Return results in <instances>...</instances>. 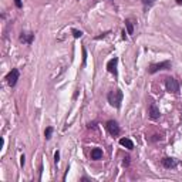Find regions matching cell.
Listing matches in <instances>:
<instances>
[{
  "instance_id": "6da1fadb",
  "label": "cell",
  "mask_w": 182,
  "mask_h": 182,
  "mask_svg": "<svg viewBox=\"0 0 182 182\" xmlns=\"http://www.w3.org/2000/svg\"><path fill=\"white\" fill-rule=\"evenodd\" d=\"M107 98H108V102L114 108H120L121 107V102H122V98H124V94H122V91L120 88H117V90L110 91Z\"/></svg>"
},
{
  "instance_id": "7a4b0ae2",
  "label": "cell",
  "mask_w": 182,
  "mask_h": 182,
  "mask_svg": "<svg viewBox=\"0 0 182 182\" xmlns=\"http://www.w3.org/2000/svg\"><path fill=\"white\" fill-rule=\"evenodd\" d=\"M165 87H166V91L171 93V94H175V95L179 94V83L176 78L166 77L165 78Z\"/></svg>"
},
{
  "instance_id": "3957f363",
  "label": "cell",
  "mask_w": 182,
  "mask_h": 182,
  "mask_svg": "<svg viewBox=\"0 0 182 182\" xmlns=\"http://www.w3.org/2000/svg\"><path fill=\"white\" fill-rule=\"evenodd\" d=\"M171 68V61H162V63H157V64H151L148 68V71L151 73V74H155V73H158V71L161 70H169Z\"/></svg>"
},
{
  "instance_id": "277c9868",
  "label": "cell",
  "mask_w": 182,
  "mask_h": 182,
  "mask_svg": "<svg viewBox=\"0 0 182 182\" xmlns=\"http://www.w3.org/2000/svg\"><path fill=\"white\" fill-rule=\"evenodd\" d=\"M105 128H107V131L110 132V135H112V137H118V135H120V132H121V128H120L118 122L114 121V120H110V121H107V124H105Z\"/></svg>"
},
{
  "instance_id": "5b68a950",
  "label": "cell",
  "mask_w": 182,
  "mask_h": 182,
  "mask_svg": "<svg viewBox=\"0 0 182 182\" xmlns=\"http://www.w3.org/2000/svg\"><path fill=\"white\" fill-rule=\"evenodd\" d=\"M17 80H19V70H17V68H11V71L6 77L7 84L10 85V87H14V85L17 84Z\"/></svg>"
},
{
  "instance_id": "8992f818",
  "label": "cell",
  "mask_w": 182,
  "mask_h": 182,
  "mask_svg": "<svg viewBox=\"0 0 182 182\" xmlns=\"http://www.w3.org/2000/svg\"><path fill=\"white\" fill-rule=\"evenodd\" d=\"M148 115L151 120H158L161 117V112H159V108L157 107L155 102H151L149 104V108H148Z\"/></svg>"
},
{
  "instance_id": "52a82bcc",
  "label": "cell",
  "mask_w": 182,
  "mask_h": 182,
  "mask_svg": "<svg viewBox=\"0 0 182 182\" xmlns=\"http://www.w3.org/2000/svg\"><path fill=\"white\" fill-rule=\"evenodd\" d=\"M161 164H162V166L166 168V169H174L176 165H178V161L174 159V158H168V157H165V158L161 159Z\"/></svg>"
},
{
  "instance_id": "ba28073f",
  "label": "cell",
  "mask_w": 182,
  "mask_h": 182,
  "mask_svg": "<svg viewBox=\"0 0 182 182\" xmlns=\"http://www.w3.org/2000/svg\"><path fill=\"white\" fill-rule=\"evenodd\" d=\"M117 64H118V58L117 57H114V58H111V60L108 61L107 63V70L111 73V74H114L115 77L118 75V71H117Z\"/></svg>"
},
{
  "instance_id": "9c48e42d",
  "label": "cell",
  "mask_w": 182,
  "mask_h": 182,
  "mask_svg": "<svg viewBox=\"0 0 182 182\" xmlns=\"http://www.w3.org/2000/svg\"><path fill=\"white\" fill-rule=\"evenodd\" d=\"M34 40V34L33 33H21L20 34V41L24 44H31Z\"/></svg>"
},
{
  "instance_id": "30bf717a",
  "label": "cell",
  "mask_w": 182,
  "mask_h": 182,
  "mask_svg": "<svg viewBox=\"0 0 182 182\" xmlns=\"http://www.w3.org/2000/svg\"><path fill=\"white\" fill-rule=\"evenodd\" d=\"M125 23V27H127V34H134V20L132 19H127L124 21Z\"/></svg>"
},
{
  "instance_id": "8fae6325",
  "label": "cell",
  "mask_w": 182,
  "mask_h": 182,
  "mask_svg": "<svg viewBox=\"0 0 182 182\" xmlns=\"http://www.w3.org/2000/svg\"><path fill=\"white\" fill-rule=\"evenodd\" d=\"M101 158H102V149L94 148L93 151H91V159L97 161V159H101Z\"/></svg>"
},
{
  "instance_id": "7c38bea8",
  "label": "cell",
  "mask_w": 182,
  "mask_h": 182,
  "mask_svg": "<svg viewBox=\"0 0 182 182\" xmlns=\"http://www.w3.org/2000/svg\"><path fill=\"white\" fill-rule=\"evenodd\" d=\"M120 144H121L122 147H125V148H128V149H134V142H132L130 138H121L120 139Z\"/></svg>"
},
{
  "instance_id": "4fadbf2b",
  "label": "cell",
  "mask_w": 182,
  "mask_h": 182,
  "mask_svg": "<svg viewBox=\"0 0 182 182\" xmlns=\"http://www.w3.org/2000/svg\"><path fill=\"white\" fill-rule=\"evenodd\" d=\"M51 135H53V127H47L44 131V137H46V139H50Z\"/></svg>"
},
{
  "instance_id": "5bb4252c",
  "label": "cell",
  "mask_w": 182,
  "mask_h": 182,
  "mask_svg": "<svg viewBox=\"0 0 182 182\" xmlns=\"http://www.w3.org/2000/svg\"><path fill=\"white\" fill-rule=\"evenodd\" d=\"M71 33H73L74 39H80L81 36H83V31H81V30H75V29H73V30H71Z\"/></svg>"
},
{
  "instance_id": "9a60e30c",
  "label": "cell",
  "mask_w": 182,
  "mask_h": 182,
  "mask_svg": "<svg viewBox=\"0 0 182 182\" xmlns=\"http://www.w3.org/2000/svg\"><path fill=\"white\" fill-rule=\"evenodd\" d=\"M157 0H142V3H144V6L145 7H151L152 4L155 3Z\"/></svg>"
},
{
  "instance_id": "2e32d148",
  "label": "cell",
  "mask_w": 182,
  "mask_h": 182,
  "mask_svg": "<svg viewBox=\"0 0 182 182\" xmlns=\"http://www.w3.org/2000/svg\"><path fill=\"white\" fill-rule=\"evenodd\" d=\"M58 161H60V152L56 151V152H54V162H56V164H58Z\"/></svg>"
},
{
  "instance_id": "e0dca14e",
  "label": "cell",
  "mask_w": 182,
  "mask_h": 182,
  "mask_svg": "<svg viewBox=\"0 0 182 182\" xmlns=\"http://www.w3.org/2000/svg\"><path fill=\"white\" fill-rule=\"evenodd\" d=\"M85 61H87V51L85 48H83V66H85Z\"/></svg>"
},
{
  "instance_id": "ac0fdd59",
  "label": "cell",
  "mask_w": 182,
  "mask_h": 182,
  "mask_svg": "<svg viewBox=\"0 0 182 182\" xmlns=\"http://www.w3.org/2000/svg\"><path fill=\"white\" fill-rule=\"evenodd\" d=\"M122 164H124L125 166H128V165H130V157H125V158H124V162H122Z\"/></svg>"
},
{
  "instance_id": "d6986e66",
  "label": "cell",
  "mask_w": 182,
  "mask_h": 182,
  "mask_svg": "<svg viewBox=\"0 0 182 182\" xmlns=\"http://www.w3.org/2000/svg\"><path fill=\"white\" fill-rule=\"evenodd\" d=\"M14 3H16V6L19 7V9H21V6H23V3H21V0H14Z\"/></svg>"
},
{
  "instance_id": "ffe728a7",
  "label": "cell",
  "mask_w": 182,
  "mask_h": 182,
  "mask_svg": "<svg viewBox=\"0 0 182 182\" xmlns=\"http://www.w3.org/2000/svg\"><path fill=\"white\" fill-rule=\"evenodd\" d=\"M24 162H26V158H24V155H21V157H20V165H21V166L24 165Z\"/></svg>"
},
{
  "instance_id": "44dd1931",
  "label": "cell",
  "mask_w": 182,
  "mask_h": 182,
  "mask_svg": "<svg viewBox=\"0 0 182 182\" xmlns=\"http://www.w3.org/2000/svg\"><path fill=\"white\" fill-rule=\"evenodd\" d=\"M176 3H178L179 6H182V0H176Z\"/></svg>"
}]
</instances>
